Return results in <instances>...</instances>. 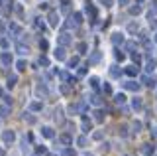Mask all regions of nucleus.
Returning <instances> with one entry per match:
<instances>
[{"label":"nucleus","instance_id":"1","mask_svg":"<svg viewBox=\"0 0 157 156\" xmlns=\"http://www.w3.org/2000/svg\"><path fill=\"white\" fill-rule=\"evenodd\" d=\"M14 138H16L14 130H4V133H2V140H4V142H14Z\"/></svg>","mask_w":157,"mask_h":156},{"label":"nucleus","instance_id":"2","mask_svg":"<svg viewBox=\"0 0 157 156\" xmlns=\"http://www.w3.org/2000/svg\"><path fill=\"white\" fill-rule=\"evenodd\" d=\"M140 150H141V154H144V156H151V154L155 152V146H151V144H144Z\"/></svg>","mask_w":157,"mask_h":156},{"label":"nucleus","instance_id":"3","mask_svg":"<svg viewBox=\"0 0 157 156\" xmlns=\"http://www.w3.org/2000/svg\"><path fill=\"white\" fill-rule=\"evenodd\" d=\"M122 85L130 91H140V83H136V81H126V83H122Z\"/></svg>","mask_w":157,"mask_h":156},{"label":"nucleus","instance_id":"4","mask_svg":"<svg viewBox=\"0 0 157 156\" xmlns=\"http://www.w3.org/2000/svg\"><path fill=\"white\" fill-rule=\"evenodd\" d=\"M141 81H144V85H147V87H155V83H157L153 77H149V75H144V77H141Z\"/></svg>","mask_w":157,"mask_h":156},{"label":"nucleus","instance_id":"5","mask_svg":"<svg viewBox=\"0 0 157 156\" xmlns=\"http://www.w3.org/2000/svg\"><path fill=\"white\" fill-rule=\"evenodd\" d=\"M126 73L130 77H136L137 73H140V67H137V65H130V67H126Z\"/></svg>","mask_w":157,"mask_h":156},{"label":"nucleus","instance_id":"6","mask_svg":"<svg viewBox=\"0 0 157 156\" xmlns=\"http://www.w3.org/2000/svg\"><path fill=\"white\" fill-rule=\"evenodd\" d=\"M59 43H61V46H69V43H71V36H69V34L59 36Z\"/></svg>","mask_w":157,"mask_h":156},{"label":"nucleus","instance_id":"7","mask_svg":"<svg viewBox=\"0 0 157 156\" xmlns=\"http://www.w3.org/2000/svg\"><path fill=\"white\" fill-rule=\"evenodd\" d=\"M41 134H43V136H47V138H53V136H55L53 129H49V126H43V129H41Z\"/></svg>","mask_w":157,"mask_h":156},{"label":"nucleus","instance_id":"8","mask_svg":"<svg viewBox=\"0 0 157 156\" xmlns=\"http://www.w3.org/2000/svg\"><path fill=\"white\" fill-rule=\"evenodd\" d=\"M0 61H2L4 65H10V63H12V55H10V53H2V57H0Z\"/></svg>","mask_w":157,"mask_h":156},{"label":"nucleus","instance_id":"9","mask_svg":"<svg viewBox=\"0 0 157 156\" xmlns=\"http://www.w3.org/2000/svg\"><path fill=\"white\" fill-rule=\"evenodd\" d=\"M49 24H51V26H57V24H59V16H57L55 12L49 14Z\"/></svg>","mask_w":157,"mask_h":156},{"label":"nucleus","instance_id":"10","mask_svg":"<svg viewBox=\"0 0 157 156\" xmlns=\"http://www.w3.org/2000/svg\"><path fill=\"white\" fill-rule=\"evenodd\" d=\"M110 75L112 77H120L122 75V69H118V65H112L110 67Z\"/></svg>","mask_w":157,"mask_h":156},{"label":"nucleus","instance_id":"11","mask_svg":"<svg viewBox=\"0 0 157 156\" xmlns=\"http://www.w3.org/2000/svg\"><path fill=\"white\" fill-rule=\"evenodd\" d=\"M112 42H114V43H122V42H124V36H122L120 32H116L114 36H112Z\"/></svg>","mask_w":157,"mask_h":156},{"label":"nucleus","instance_id":"12","mask_svg":"<svg viewBox=\"0 0 157 156\" xmlns=\"http://www.w3.org/2000/svg\"><path fill=\"white\" fill-rule=\"evenodd\" d=\"M22 119H24V121H26V123H28V125H33V123H36V119H33V117H32V115H29V113H24V115H22Z\"/></svg>","mask_w":157,"mask_h":156},{"label":"nucleus","instance_id":"13","mask_svg":"<svg viewBox=\"0 0 157 156\" xmlns=\"http://www.w3.org/2000/svg\"><path fill=\"white\" fill-rule=\"evenodd\" d=\"M81 129L85 130V133H88V130L92 129V123H90V121H86V119H85V121H82V125H81Z\"/></svg>","mask_w":157,"mask_h":156},{"label":"nucleus","instance_id":"14","mask_svg":"<svg viewBox=\"0 0 157 156\" xmlns=\"http://www.w3.org/2000/svg\"><path fill=\"white\" fill-rule=\"evenodd\" d=\"M55 57H57V60H65V50H63V47H57V50H55Z\"/></svg>","mask_w":157,"mask_h":156},{"label":"nucleus","instance_id":"15","mask_svg":"<svg viewBox=\"0 0 157 156\" xmlns=\"http://www.w3.org/2000/svg\"><path fill=\"white\" fill-rule=\"evenodd\" d=\"M153 69H155V61H153V60H149V61L145 63V71H147V73H151Z\"/></svg>","mask_w":157,"mask_h":156},{"label":"nucleus","instance_id":"16","mask_svg":"<svg viewBox=\"0 0 157 156\" xmlns=\"http://www.w3.org/2000/svg\"><path fill=\"white\" fill-rule=\"evenodd\" d=\"M36 93H37L39 97H45V95H47V89H45V87H43V85H37V89H36Z\"/></svg>","mask_w":157,"mask_h":156},{"label":"nucleus","instance_id":"17","mask_svg":"<svg viewBox=\"0 0 157 156\" xmlns=\"http://www.w3.org/2000/svg\"><path fill=\"white\" fill-rule=\"evenodd\" d=\"M132 107L137 111V109H141V99L140 97H134V101H132Z\"/></svg>","mask_w":157,"mask_h":156},{"label":"nucleus","instance_id":"18","mask_svg":"<svg viewBox=\"0 0 157 156\" xmlns=\"http://www.w3.org/2000/svg\"><path fill=\"white\" fill-rule=\"evenodd\" d=\"M90 101H92V105H96V107H100V105H102V99H100L98 95H92V97H90Z\"/></svg>","mask_w":157,"mask_h":156},{"label":"nucleus","instance_id":"19","mask_svg":"<svg viewBox=\"0 0 157 156\" xmlns=\"http://www.w3.org/2000/svg\"><path fill=\"white\" fill-rule=\"evenodd\" d=\"M8 113H10V107H8V105L0 107V117H8Z\"/></svg>","mask_w":157,"mask_h":156},{"label":"nucleus","instance_id":"20","mask_svg":"<svg viewBox=\"0 0 157 156\" xmlns=\"http://www.w3.org/2000/svg\"><path fill=\"white\" fill-rule=\"evenodd\" d=\"M16 67H18V71H26L28 65H26V61H24V60H20V61L16 63Z\"/></svg>","mask_w":157,"mask_h":156},{"label":"nucleus","instance_id":"21","mask_svg":"<svg viewBox=\"0 0 157 156\" xmlns=\"http://www.w3.org/2000/svg\"><path fill=\"white\" fill-rule=\"evenodd\" d=\"M59 140H61L63 144H71V140H73V138H71L69 134H61V138H59Z\"/></svg>","mask_w":157,"mask_h":156},{"label":"nucleus","instance_id":"22","mask_svg":"<svg viewBox=\"0 0 157 156\" xmlns=\"http://www.w3.org/2000/svg\"><path fill=\"white\" fill-rule=\"evenodd\" d=\"M86 16H90L92 20H94V16H96V12H94V8L92 6H86Z\"/></svg>","mask_w":157,"mask_h":156},{"label":"nucleus","instance_id":"23","mask_svg":"<svg viewBox=\"0 0 157 156\" xmlns=\"http://www.w3.org/2000/svg\"><path fill=\"white\" fill-rule=\"evenodd\" d=\"M94 121H98V123H102V121H104V115H102V111H96V113H94Z\"/></svg>","mask_w":157,"mask_h":156},{"label":"nucleus","instance_id":"24","mask_svg":"<svg viewBox=\"0 0 157 156\" xmlns=\"http://www.w3.org/2000/svg\"><path fill=\"white\" fill-rule=\"evenodd\" d=\"M90 61H92V63H96V61H100V51H94V53H92V57H90Z\"/></svg>","mask_w":157,"mask_h":156},{"label":"nucleus","instance_id":"25","mask_svg":"<svg viewBox=\"0 0 157 156\" xmlns=\"http://www.w3.org/2000/svg\"><path fill=\"white\" fill-rule=\"evenodd\" d=\"M78 65V57H71L69 60V67H77Z\"/></svg>","mask_w":157,"mask_h":156},{"label":"nucleus","instance_id":"26","mask_svg":"<svg viewBox=\"0 0 157 156\" xmlns=\"http://www.w3.org/2000/svg\"><path fill=\"white\" fill-rule=\"evenodd\" d=\"M29 109H32V111H41V103H37V101H36V103L29 105Z\"/></svg>","mask_w":157,"mask_h":156},{"label":"nucleus","instance_id":"27","mask_svg":"<svg viewBox=\"0 0 157 156\" xmlns=\"http://www.w3.org/2000/svg\"><path fill=\"white\" fill-rule=\"evenodd\" d=\"M55 121H57L59 125H63V117H61V111H59V109L55 111Z\"/></svg>","mask_w":157,"mask_h":156},{"label":"nucleus","instance_id":"28","mask_svg":"<svg viewBox=\"0 0 157 156\" xmlns=\"http://www.w3.org/2000/svg\"><path fill=\"white\" fill-rule=\"evenodd\" d=\"M16 50H18V53H20V55H24V53H28V51H29V50H28V46H26V47H24V46H18Z\"/></svg>","mask_w":157,"mask_h":156},{"label":"nucleus","instance_id":"29","mask_svg":"<svg viewBox=\"0 0 157 156\" xmlns=\"http://www.w3.org/2000/svg\"><path fill=\"white\" fill-rule=\"evenodd\" d=\"M16 85V75H10L8 77V87H14Z\"/></svg>","mask_w":157,"mask_h":156},{"label":"nucleus","instance_id":"30","mask_svg":"<svg viewBox=\"0 0 157 156\" xmlns=\"http://www.w3.org/2000/svg\"><path fill=\"white\" fill-rule=\"evenodd\" d=\"M124 101H126V97L122 95V93H118V95H116V103H118V105H122Z\"/></svg>","mask_w":157,"mask_h":156},{"label":"nucleus","instance_id":"31","mask_svg":"<svg viewBox=\"0 0 157 156\" xmlns=\"http://www.w3.org/2000/svg\"><path fill=\"white\" fill-rule=\"evenodd\" d=\"M69 113H71V115H77L78 113V107L77 105H71V107H69Z\"/></svg>","mask_w":157,"mask_h":156},{"label":"nucleus","instance_id":"32","mask_svg":"<svg viewBox=\"0 0 157 156\" xmlns=\"http://www.w3.org/2000/svg\"><path fill=\"white\" fill-rule=\"evenodd\" d=\"M63 156H75V150H71V148H65V150H63Z\"/></svg>","mask_w":157,"mask_h":156},{"label":"nucleus","instance_id":"33","mask_svg":"<svg viewBox=\"0 0 157 156\" xmlns=\"http://www.w3.org/2000/svg\"><path fill=\"white\" fill-rule=\"evenodd\" d=\"M130 12H132V14H140V12H141V6H132Z\"/></svg>","mask_w":157,"mask_h":156},{"label":"nucleus","instance_id":"34","mask_svg":"<svg viewBox=\"0 0 157 156\" xmlns=\"http://www.w3.org/2000/svg\"><path fill=\"white\" fill-rule=\"evenodd\" d=\"M10 32L18 34V32H20V26H16V24H10Z\"/></svg>","mask_w":157,"mask_h":156},{"label":"nucleus","instance_id":"35","mask_svg":"<svg viewBox=\"0 0 157 156\" xmlns=\"http://www.w3.org/2000/svg\"><path fill=\"white\" fill-rule=\"evenodd\" d=\"M90 87H94V89L98 87V79H96V77H90Z\"/></svg>","mask_w":157,"mask_h":156},{"label":"nucleus","instance_id":"36","mask_svg":"<svg viewBox=\"0 0 157 156\" xmlns=\"http://www.w3.org/2000/svg\"><path fill=\"white\" fill-rule=\"evenodd\" d=\"M124 57H126V55H124L122 51H116V60H118V61H124Z\"/></svg>","mask_w":157,"mask_h":156},{"label":"nucleus","instance_id":"37","mask_svg":"<svg viewBox=\"0 0 157 156\" xmlns=\"http://www.w3.org/2000/svg\"><path fill=\"white\" fill-rule=\"evenodd\" d=\"M132 60H134L136 63H140V61H141V57H140V53H132Z\"/></svg>","mask_w":157,"mask_h":156},{"label":"nucleus","instance_id":"38","mask_svg":"<svg viewBox=\"0 0 157 156\" xmlns=\"http://www.w3.org/2000/svg\"><path fill=\"white\" fill-rule=\"evenodd\" d=\"M128 30H130L132 34H134V32H137V24H130V26H128Z\"/></svg>","mask_w":157,"mask_h":156},{"label":"nucleus","instance_id":"39","mask_svg":"<svg viewBox=\"0 0 157 156\" xmlns=\"http://www.w3.org/2000/svg\"><path fill=\"white\" fill-rule=\"evenodd\" d=\"M77 142H78V146H86V138H85V136H81Z\"/></svg>","mask_w":157,"mask_h":156},{"label":"nucleus","instance_id":"40","mask_svg":"<svg viewBox=\"0 0 157 156\" xmlns=\"http://www.w3.org/2000/svg\"><path fill=\"white\" fill-rule=\"evenodd\" d=\"M78 51L85 53V51H86V43H78Z\"/></svg>","mask_w":157,"mask_h":156},{"label":"nucleus","instance_id":"41","mask_svg":"<svg viewBox=\"0 0 157 156\" xmlns=\"http://www.w3.org/2000/svg\"><path fill=\"white\" fill-rule=\"evenodd\" d=\"M39 47H41V50H47V42L45 40H39Z\"/></svg>","mask_w":157,"mask_h":156},{"label":"nucleus","instance_id":"42","mask_svg":"<svg viewBox=\"0 0 157 156\" xmlns=\"http://www.w3.org/2000/svg\"><path fill=\"white\" fill-rule=\"evenodd\" d=\"M39 63H41V65H49V61H47V57H39Z\"/></svg>","mask_w":157,"mask_h":156},{"label":"nucleus","instance_id":"43","mask_svg":"<svg viewBox=\"0 0 157 156\" xmlns=\"http://www.w3.org/2000/svg\"><path fill=\"white\" fill-rule=\"evenodd\" d=\"M82 75H86V67H81V69H78V77H82Z\"/></svg>","mask_w":157,"mask_h":156},{"label":"nucleus","instance_id":"44","mask_svg":"<svg viewBox=\"0 0 157 156\" xmlns=\"http://www.w3.org/2000/svg\"><path fill=\"white\" fill-rule=\"evenodd\" d=\"M140 129H141V123H134V130H136V133H140Z\"/></svg>","mask_w":157,"mask_h":156},{"label":"nucleus","instance_id":"45","mask_svg":"<svg viewBox=\"0 0 157 156\" xmlns=\"http://www.w3.org/2000/svg\"><path fill=\"white\" fill-rule=\"evenodd\" d=\"M100 4H104V6H112V0H100Z\"/></svg>","mask_w":157,"mask_h":156},{"label":"nucleus","instance_id":"46","mask_svg":"<svg viewBox=\"0 0 157 156\" xmlns=\"http://www.w3.org/2000/svg\"><path fill=\"white\" fill-rule=\"evenodd\" d=\"M126 47H128V50H134L136 43H134V42H128V46H126Z\"/></svg>","mask_w":157,"mask_h":156},{"label":"nucleus","instance_id":"47","mask_svg":"<svg viewBox=\"0 0 157 156\" xmlns=\"http://www.w3.org/2000/svg\"><path fill=\"white\" fill-rule=\"evenodd\" d=\"M92 136H94V140H100V138H102V133H94Z\"/></svg>","mask_w":157,"mask_h":156},{"label":"nucleus","instance_id":"48","mask_svg":"<svg viewBox=\"0 0 157 156\" xmlns=\"http://www.w3.org/2000/svg\"><path fill=\"white\" fill-rule=\"evenodd\" d=\"M102 89H104V93H112V89H110V85H104V87H102Z\"/></svg>","mask_w":157,"mask_h":156},{"label":"nucleus","instance_id":"49","mask_svg":"<svg viewBox=\"0 0 157 156\" xmlns=\"http://www.w3.org/2000/svg\"><path fill=\"white\" fill-rule=\"evenodd\" d=\"M120 134H122V136H126V134H128V133H126V126H120Z\"/></svg>","mask_w":157,"mask_h":156},{"label":"nucleus","instance_id":"50","mask_svg":"<svg viewBox=\"0 0 157 156\" xmlns=\"http://www.w3.org/2000/svg\"><path fill=\"white\" fill-rule=\"evenodd\" d=\"M120 4H122V6H124V4H128V0H120Z\"/></svg>","mask_w":157,"mask_h":156},{"label":"nucleus","instance_id":"51","mask_svg":"<svg viewBox=\"0 0 157 156\" xmlns=\"http://www.w3.org/2000/svg\"><path fill=\"white\" fill-rule=\"evenodd\" d=\"M0 156H4V150L2 148H0Z\"/></svg>","mask_w":157,"mask_h":156},{"label":"nucleus","instance_id":"52","mask_svg":"<svg viewBox=\"0 0 157 156\" xmlns=\"http://www.w3.org/2000/svg\"><path fill=\"white\" fill-rule=\"evenodd\" d=\"M86 156H92V154H86Z\"/></svg>","mask_w":157,"mask_h":156}]
</instances>
